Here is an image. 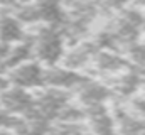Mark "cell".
Returning <instances> with one entry per match:
<instances>
[{"label":"cell","instance_id":"obj_7","mask_svg":"<svg viewBox=\"0 0 145 135\" xmlns=\"http://www.w3.org/2000/svg\"><path fill=\"white\" fill-rule=\"evenodd\" d=\"M144 85H145L144 76L135 68H130L128 71H125V73H121L118 76H113L111 83H110L113 93L118 95L123 100H130V98L137 96Z\"/></svg>","mask_w":145,"mask_h":135},{"label":"cell","instance_id":"obj_11","mask_svg":"<svg viewBox=\"0 0 145 135\" xmlns=\"http://www.w3.org/2000/svg\"><path fill=\"white\" fill-rule=\"evenodd\" d=\"M105 3L111 7V9H116V10H123L125 5L128 3V0H105Z\"/></svg>","mask_w":145,"mask_h":135},{"label":"cell","instance_id":"obj_9","mask_svg":"<svg viewBox=\"0 0 145 135\" xmlns=\"http://www.w3.org/2000/svg\"><path fill=\"white\" fill-rule=\"evenodd\" d=\"M29 37V32L25 31L24 24L12 14V12H3L0 15V42L3 44H19Z\"/></svg>","mask_w":145,"mask_h":135},{"label":"cell","instance_id":"obj_10","mask_svg":"<svg viewBox=\"0 0 145 135\" xmlns=\"http://www.w3.org/2000/svg\"><path fill=\"white\" fill-rule=\"evenodd\" d=\"M20 120H22V118L10 115L7 110H3V108L0 106V128H10V130L15 132L17 127L20 125Z\"/></svg>","mask_w":145,"mask_h":135},{"label":"cell","instance_id":"obj_16","mask_svg":"<svg viewBox=\"0 0 145 135\" xmlns=\"http://www.w3.org/2000/svg\"><path fill=\"white\" fill-rule=\"evenodd\" d=\"M2 14H3V7L0 5V15H2Z\"/></svg>","mask_w":145,"mask_h":135},{"label":"cell","instance_id":"obj_5","mask_svg":"<svg viewBox=\"0 0 145 135\" xmlns=\"http://www.w3.org/2000/svg\"><path fill=\"white\" fill-rule=\"evenodd\" d=\"M36 101V93H31L27 90L10 86L8 90L0 93V106L7 110L10 115L24 118L32 108Z\"/></svg>","mask_w":145,"mask_h":135},{"label":"cell","instance_id":"obj_4","mask_svg":"<svg viewBox=\"0 0 145 135\" xmlns=\"http://www.w3.org/2000/svg\"><path fill=\"white\" fill-rule=\"evenodd\" d=\"M86 79H88V76L84 73L69 69L63 64L46 68V78H44L47 88H56V90H63V91H69V93H74Z\"/></svg>","mask_w":145,"mask_h":135},{"label":"cell","instance_id":"obj_14","mask_svg":"<svg viewBox=\"0 0 145 135\" xmlns=\"http://www.w3.org/2000/svg\"><path fill=\"white\" fill-rule=\"evenodd\" d=\"M12 2H14V5H15V3H34L37 0H12Z\"/></svg>","mask_w":145,"mask_h":135},{"label":"cell","instance_id":"obj_15","mask_svg":"<svg viewBox=\"0 0 145 135\" xmlns=\"http://www.w3.org/2000/svg\"><path fill=\"white\" fill-rule=\"evenodd\" d=\"M144 32H145V12H144Z\"/></svg>","mask_w":145,"mask_h":135},{"label":"cell","instance_id":"obj_8","mask_svg":"<svg viewBox=\"0 0 145 135\" xmlns=\"http://www.w3.org/2000/svg\"><path fill=\"white\" fill-rule=\"evenodd\" d=\"M91 68L96 69V73L100 74H106V76H118L125 71H128L130 61L127 59V56L123 52H116V51H100L93 61Z\"/></svg>","mask_w":145,"mask_h":135},{"label":"cell","instance_id":"obj_13","mask_svg":"<svg viewBox=\"0 0 145 135\" xmlns=\"http://www.w3.org/2000/svg\"><path fill=\"white\" fill-rule=\"evenodd\" d=\"M0 135H15V132L10 128H0Z\"/></svg>","mask_w":145,"mask_h":135},{"label":"cell","instance_id":"obj_2","mask_svg":"<svg viewBox=\"0 0 145 135\" xmlns=\"http://www.w3.org/2000/svg\"><path fill=\"white\" fill-rule=\"evenodd\" d=\"M8 79H10V85L12 86H17V88H22V90H27V91H39L46 86V66L40 64L39 61L32 59V61H27L20 66L14 68L12 71H8Z\"/></svg>","mask_w":145,"mask_h":135},{"label":"cell","instance_id":"obj_12","mask_svg":"<svg viewBox=\"0 0 145 135\" xmlns=\"http://www.w3.org/2000/svg\"><path fill=\"white\" fill-rule=\"evenodd\" d=\"M135 9H145V0H133Z\"/></svg>","mask_w":145,"mask_h":135},{"label":"cell","instance_id":"obj_3","mask_svg":"<svg viewBox=\"0 0 145 135\" xmlns=\"http://www.w3.org/2000/svg\"><path fill=\"white\" fill-rule=\"evenodd\" d=\"M72 96L78 105H81L83 108H89L96 105H108V101L115 96V93L108 83L88 76V79L72 93Z\"/></svg>","mask_w":145,"mask_h":135},{"label":"cell","instance_id":"obj_6","mask_svg":"<svg viewBox=\"0 0 145 135\" xmlns=\"http://www.w3.org/2000/svg\"><path fill=\"white\" fill-rule=\"evenodd\" d=\"M98 52L100 49L95 41H78L69 51H66V56L61 64L74 71H81L93 64Z\"/></svg>","mask_w":145,"mask_h":135},{"label":"cell","instance_id":"obj_1","mask_svg":"<svg viewBox=\"0 0 145 135\" xmlns=\"http://www.w3.org/2000/svg\"><path fill=\"white\" fill-rule=\"evenodd\" d=\"M29 39L34 47V59L46 68L57 66L66 56V35L61 27L52 26H36Z\"/></svg>","mask_w":145,"mask_h":135}]
</instances>
